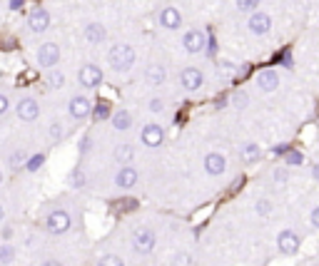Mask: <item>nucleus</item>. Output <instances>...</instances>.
Wrapping results in <instances>:
<instances>
[{"instance_id":"412c9836","label":"nucleus","mask_w":319,"mask_h":266,"mask_svg":"<svg viewBox=\"0 0 319 266\" xmlns=\"http://www.w3.org/2000/svg\"><path fill=\"white\" fill-rule=\"evenodd\" d=\"M240 157H242L244 164H254V162L262 157V150H260V144H254V142H244L242 150H240Z\"/></svg>"},{"instance_id":"f03ea898","label":"nucleus","mask_w":319,"mask_h":266,"mask_svg":"<svg viewBox=\"0 0 319 266\" xmlns=\"http://www.w3.org/2000/svg\"><path fill=\"white\" fill-rule=\"evenodd\" d=\"M102 70L95 65V62H85L82 67H80V72H77V82H80V87H85V90H95V87H100L102 85Z\"/></svg>"},{"instance_id":"f704fd0d","label":"nucleus","mask_w":319,"mask_h":266,"mask_svg":"<svg viewBox=\"0 0 319 266\" xmlns=\"http://www.w3.org/2000/svg\"><path fill=\"white\" fill-rule=\"evenodd\" d=\"M272 209H274V207H272V202H269V199H260V202H257V211H260L262 216L272 214Z\"/></svg>"},{"instance_id":"9d476101","label":"nucleus","mask_w":319,"mask_h":266,"mask_svg":"<svg viewBox=\"0 0 319 266\" xmlns=\"http://www.w3.org/2000/svg\"><path fill=\"white\" fill-rule=\"evenodd\" d=\"M300 244H302L300 236L292 229H284V231H280V236H277V249H280V254H284V256H294L300 251Z\"/></svg>"},{"instance_id":"9b49d317","label":"nucleus","mask_w":319,"mask_h":266,"mask_svg":"<svg viewBox=\"0 0 319 266\" xmlns=\"http://www.w3.org/2000/svg\"><path fill=\"white\" fill-rule=\"evenodd\" d=\"M28 28H30V33H38V35L45 33L50 28V13L42 5H35L30 10V15H28Z\"/></svg>"},{"instance_id":"aec40b11","label":"nucleus","mask_w":319,"mask_h":266,"mask_svg":"<svg viewBox=\"0 0 319 266\" xmlns=\"http://www.w3.org/2000/svg\"><path fill=\"white\" fill-rule=\"evenodd\" d=\"M110 125H113L117 132H127V130L132 127L130 110H117V112H113V117H110Z\"/></svg>"},{"instance_id":"79ce46f5","label":"nucleus","mask_w":319,"mask_h":266,"mask_svg":"<svg viewBox=\"0 0 319 266\" xmlns=\"http://www.w3.org/2000/svg\"><path fill=\"white\" fill-rule=\"evenodd\" d=\"M244 102H247V97L240 92V95H235V107H244Z\"/></svg>"},{"instance_id":"de8ad7c7","label":"nucleus","mask_w":319,"mask_h":266,"mask_svg":"<svg viewBox=\"0 0 319 266\" xmlns=\"http://www.w3.org/2000/svg\"><path fill=\"white\" fill-rule=\"evenodd\" d=\"M0 184H3V172H0Z\"/></svg>"},{"instance_id":"0eeeda50","label":"nucleus","mask_w":319,"mask_h":266,"mask_svg":"<svg viewBox=\"0 0 319 266\" xmlns=\"http://www.w3.org/2000/svg\"><path fill=\"white\" fill-rule=\"evenodd\" d=\"M38 65L42 70H53L60 62V45L57 42H42L38 47Z\"/></svg>"},{"instance_id":"ddd939ff","label":"nucleus","mask_w":319,"mask_h":266,"mask_svg":"<svg viewBox=\"0 0 319 266\" xmlns=\"http://www.w3.org/2000/svg\"><path fill=\"white\" fill-rule=\"evenodd\" d=\"M15 112L23 122H35L40 117V105L35 97H23L18 105H15Z\"/></svg>"},{"instance_id":"e433bc0d","label":"nucleus","mask_w":319,"mask_h":266,"mask_svg":"<svg viewBox=\"0 0 319 266\" xmlns=\"http://www.w3.org/2000/svg\"><path fill=\"white\" fill-rule=\"evenodd\" d=\"M8 110H10V100H8V97L0 92V114H5Z\"/></svg>"},{"instance_id":"a211bd4d","label":"nucleus","mask_w":319,"mask_h":266,"mask_svg":"<svg viewBox=\"0 0 319 266\" xmlns=\"http://www.w3.org/2000/svg\"><path fill=\"white\" fill-rule=\"evenodd\" d=\"M257 87L262 90V92H274L277 87H280V75H277V70H262L260 75H257Z\"/></svg>"},{"instance_id":"c03bdc74","label":"nucleus","mask_w":319,"mask_h":266,"mask_svg":"<svg viewBox=\"0 0 319 266\" xmlns=\"http://www.w3.org/2000/svg\"><path fill=\"white\" fill-rule=\"evenodd\" d=\"M42 266H62V264H60V261H45Z\"/></svg>"},{"instance_id":"a18cd8bd","label":"nucleus","mask_w":319,"mask_h":266,"mask_svg":"<svg viewBox=\"0 0 319 266\" xmlns=\"http://www.w3.org/2000/svg\"><path fill=\"white\" fill-rule=\"evenodd\" d=\"M314 177L319 179V164H314Z\"/></svg>"},{"instance_id":"473e14b6","label":"nucleus","mask_w":319,"mask_h":266,"mask_svg":"<svg viewBox=\"0 0 319 266\" xmlns=\"http://www.w3.org/2000/svg\"><path fill=\"white\" fill-rule=\"evenodd\" d=\"M147 110H150V112H162V110H165V100H162V97H150V102H147Z\"/></svg>"},{"instance_id":"58836bf2","label":"nucleus","mask_w":319,"mask_h":266,"mask_svg":"<svg viewBox=\"0 0 319 266\" xmlns=\"http://www.w3.org/2000/svg\"><path fill=\"white\" fill-rule=\"evenodd\" d=\"M280 62H282V65H284V67H292V55H289V53L284 50V53H282V55H280Z\"/></svg>"},{"instance_id":"dca6fc26","label":"nucleus","mask_w":319,"mask_h":266,"mask_svg":"<svg viewBox=\"0 0 319 266\" xmlns=\"http://www.w3.org/2000/svg\"><path fill=\"white\" fill-rule=\"evenodd\" d=\"M225 170H227L225 154L209 152V154L205 157V172L209 174V177H220V174H225Z\"/></svg>"},{"instance_id":"a878e982","label":"nucleus","mask_w":319,"mask_h":266,"mask_svg":"<svg viewBox=\"0 0 319 266\" xmlns=\"http://www.w3.org/2000/svg\"><path fill=\"white\" fill-rule=\"evenodd\" d=\"M85 182H88V179H85V172L80 170V167H75L73 174H70V184H73L75 189H82V187H85Z\"/></svg>"},{"instance_id":"5701e85b","label":"nucleus","mask_w":319,"mask_h":266,"mask_svg":"<svg viewBox=\"0 0 319 266\" xmlns=\"http://www.w3.org/2000/svg\"><path fill=\"white\" fill-rule=\"evenodd\" d=\"M45 85H48V87H53V90H60V87L65 85V75H62L60 70L53 67V70H48V75H45Z\"/></svg>"},{"instance_id":"37998d69","label":"nucleus","mask_w":319,"mask_h":266,"mask_svg":"<svg viewBox=\"0 0 319 266\" xmlns=\"http://www.w3.org/2000/svg\"><path fill=\"white\" fill-rule=\"evenodd\" d=\"M23 8V0H10V10H20Z\"/></svg>"},{"instance_id":"bb28decb","label":"nucleus","mask_w":319,"mask_h":266,"mask_svg":"<svg viewBox=\"0 0 319 266\" xmlns=\"http://www.w3.org/2000/svg\"><path fill=\"white\" fill-rule=\"evenodd\" d=\"M42 162H45V154H35V157H28V162H25V170L28 172H38L42 167Z\"/></svg>"},{"instance_id":"ea45409f","label":"nucleus","mask_w":319,"mask_h":266,"mask_svg":"<svg viewBox=\"0 0 319 266\" xmlns=\"http://www.w3.org/2000/svg\"><path fill=\"white\" fill-rule=\"evenodd\" d=\"M312 227L319 229V207H314V209H312Z\"/></svg>"},{"instance_id":"4be33fe9","label":"nucleus","mask_w":319,"mask_h":266,"mask_svg":"<svg viewBox=\"0 0 319 266\" xmlns=\"http://www.w3.org/2000/svg\"><path fill=\"white\" fill-rule=\"evenodd\" d=\"M113 157H115V162H117V164H130L132 157H135V147H132L130 142H122V144H117V147H115Z\"/></svg>"},{"instance_id":"f257e3e1","label":"nucleus","mask_w":319,"mask_h":266,"mask_svg":"<svg viewBox=\"0 0 319 266\" xmlns=\"http://www.w3.org/2000/svg\"><path fill=\"white\" fill-rule=\"evenodd\" d=\"M135 47L127 45V42H117L113 45L110 50H108V65L113 67L115 72H130L132 67H135Z\"/></svg>"},{"instance_id":"72a5a7b5","label":"nucleus","mask_w":319,"mask_h":266,"mask_svg":"<svg viewBox=\"0 0 319 266\" xmlns=\"http://www.w3.org/2000/svg\"><path fill=\"white\" fill-rule=\"evenodd\" d=\"M274 182H277V184H287V182H289V170H284V167L274 170Z\"/></svg>"},{"instance_id":"7ed1b4c3","label":"nucleus","mask_w":319,"mask_h":266,"mask_svg":"<svg viewBox=\"0 0 319 266\" xmlns=\"http://www.w3.org/2000/svg\"><path fill=\"white\" fill-rule=\"evenodd\" d=\"M157 244V239H155V231L147 227H137L132 231V249L137 251V254H150L152 249Z\"/></svg>"},{"instance_id":"c756f323","label":"nucleus","mask_w":319,"mask_h":266,"mask_svg":"<svg viewBox=\"0 0 319 266\" xmlns=\"http://www.w3.org/2000/svg\"><path fill=\"white\" fill-rule=\"evenodd\" d=\"M97 266H125V261L120 259V256H115V254H108V256H102Z\"/></svg>"},{"instance_id":"1a4fd4ad","label":"nucleus","mask_w":319,"mask_h":266,"mask_svg":"<svg viewBox=\"0 0 319 266\" xmlns=\"http://www.w3.org/2000/svg\"><path fill=\"white\" fill-rule=\"evenodd\" d=\"M70 227H73V219H70V214H68L65 209H55V211L48 214L45 229H48L50 234H65Z\"/></svg>"},{"instance_id":"2f4dec72","label":"nucleus","mask_w":319,"mask_h":266,"mask_svg":"<svg viewBox=\"0 0 319 266\" xmlns=\"http://www.w3.org/2000/svg\"><path fill=\"white\" fill-rule=\"evenodd\" d=\"M93 112L97 119H108V117H110V105H108V102H97Z\"/></svg>"},{"instance_id":"4468645a","label":"nucleus","mask_w":319,"mask_h":266,"mask_svg":"<svg viewBox=\"0 0 319 266\" xmlns=\"http://www.w3.org/2000/svg\"><path fill=\"white\" fill-rule=\"evenodd\" d=\"M247 28H249V33H252V35H267V33L272 30V18H269L267 13L254 10V13H249Z\"/></svg>"},{"instance_id":"2eb2a0df","label":"nucleus","mask_w":319,"mask_h":266,"mask_svg":"<svg viewBox=\"0 0 319 266\" xmlns=\"http://www.w3.org/2000/svg\"><path fill=\"white\" fill-rule=\"evenodd\" d=\"M165 80H167V70H165V65H160V62H150V65L145 67V82H147L150 87H162Z\"/></svg>"},{"instance_id":"49530a36","label":"nucleus","mask_w":319,"mask_h":266,"mask_svg":"<svg viewBox=\"0 0 319 266\" xmlns=\"http://www.w3.org/2000/svg\"><path fill=\"white\" fill-rule=\"evenodd\" d=\"M3 216H5V211H3V207H0V222H3Z\"/></svg>"},{"instance_id":"393cba45","label":"nucleus","mask_w":319,"mask_h":266,"mask_svg":"<svg viewBox=\"0 0 319 266\" xmlns=\"http://www.w3.org/2000/svg\"><path fill=\"white\" fill-rule=\"evenodd\" d=\"M235 5H237V10L240 13H254L257 8H260V0H235Z\"/></svg>"},{"instance_id":"6ab92c4d","label":"nucleus","mask_w":319,"mask_h":266,"mask_svg":"<svg viewBox=\"0 0 319 266\" xmlns=\"http://www.w3.org/2000/svg\"><path fill=\"white\" fill-rule=\"evenodd\" d=\"M85 40H88L90 45H102V42L108 40V30H105V25H100V22H90V25H85Z\"/></svg>"},{"instance_id":"20e7f679","label":"nucleus","mask_w":319,"mask_h":266,"mask_svg":"<svg viewBox=\"0 0 319 266\" xmlns=\"http://www.w3.org/2000/svg\"><path fill=\"white\" fill-rule=\"evenodd\" d=\"M93 110H95V105L90 102V97H85V95L70 97V102H68V114H70L73 119H77V122L88 119V117L93 114Z\"/></svg>"},{"instance_id":"7c9ffc66","label":"nucleus","mask_w":319,"mask_h":266,"mask_svg":"<svg viewBox=\"0 0 319 266\" xmlns=\"http://www.w3.org/2000/svg\"><path fill=\"white\" fill-rule=\"evenodd\" d=\"M8 162H10V167H20V164H25V162H28V157H25L23 150H15V152L8 157Z\"/></svg>"},{"instance_id":"cd10ccee","label":"nucleus","mask_w":319,"mask_h":266,"mask_svg":"<svg viewBox=\"0 0 319 266\" xmlns=\"http://www.w3.org/2000/svg\"><path fill=\"white\" fill-rule=\"evenodd\" d=\"M169 266H192V256L187 251H180V254H175V259H172Z\"/></svg>"},{"instance_id":"a19ab883","label":"nucleus","mask_w":319,"mask_h":266,"mask_svg":"<svg viewBox=\"0 0 319 266\" xmlns=\"http://www.w3.org/2000/svg\"><path fill=\"white\" fill-rule=\"evenodd\" d=\"M220 67H222V72H225V75H232V72H235V65H232V62H222Z\"/></svg>"},{"instance_id":"c9c22d12","label":"nucleus","mask_w":319,"mask_h":266,"mask_svg":"<svg viewBox=\"0 0 319 266\" xmlns=\"http://www.w3.org/2000/svg\"><path fill=\"white\" fill-rule=\"evenodd\" d=\"M90 147H93V137H90V134H85V137L80 139V154H85Z\"/></svg>"},{"instance_id":"39448f33","label":"nucleus","mask_w":319,"mask_h":266,"mask_svg":"<svg viewBox=\"0 0 319 266\" xmlns=\"http://www.w3.org/2000/svg\"><path fill=\"white\" fill-rule=\"evenodd\" d=\"M182 47L189 55H200V53H205L207 47V35L202 30H197V28H189L187 33L182 35Z\"/></svg>"},{"instance_id":"f3484780","label":"nucleus","mask_w":319,"mask_h":266,"mask_svg":"<svg viewBox=\"0 0 319 266\" xmlns=\"http://www.w3.org/2000/svg\"><path fill=\"white\" fill-rule=\"evenodd\" d=\"M115 184H117L120 189H132V187L137 184V170L130 167V164H122L120 172L115 174Z\"/></svg>"},{"instance_id":"4c0bfd02","label":"nucleus","mask_w":319,"mask_h":266,"mask_svg":"<svg viewBox=\"0 0 319 266\" xmlns=\"http://www.w3.org/2000/svg\"><path fill=\"white\" fill-rule=\"evenodd\" d=\"M10 259H13V249L3 247L0 249V261H10Z\"/></svg>"},{"instance_id":"f8f14e48","label":"nucleus","mask_w":319,"mask_h":266,"mask_svg":"<svg viewBox=\"0 0 319 266\" xmlns=\"http://www.w3.org/2000/svg\"><path fill=\"white\" fill-rule=\"evenodd\" d=\"M157 22H160L162 30H180L182 28V15H180V10L175 5H165L160 10V15H157Z\"/></svg>"},{"instance_id":"6e6552de","label":"nucleus","mask_w":319,"mask_h":266,"mask_svg":"<svg viewBox=\"0 0 319 266\" xmlns=\"http://www.w3.org/2000/svg\"><path fill=\"white\" fill-rule=\"evenodd\" d=\"M140 142H142L145 147H150V150H157V147H162V142H165V130H162L157 122H147V125L140 130Z\"/></svg>"},{"instance_id":"423d86ee","label":"nucleus","mask_w":319,"mask_h":266,"mask_svg":"<svg viewBox=\"0 0 319 266\" xmlns=\"http://www.w3.org/2000/svg\"><path fill=\"white\" fill-rule=\"evenodd\" d=\"M180 85H182V90L185 92H200L202 90V85H205V75H202V70L200 67H185L182 72H180Z\"/></svg>"},{"instance_id":"b1692460","label":"nucleus","mask_w":319,"mask_h":266,"mask_svg":"<svg viewBox=\"0 0 319 266\" xmlns=\"http://www.w3.org/2000/svg\"><path fill=\"white\" fill-rule=\"evenodd\" d=\"M48 137H50V142H60L62 137H65V127H62V122H50V127H48Z\"/></svg>"},{"instance_id":"c85d7f7f","label":"nucleus","mask_w":319,"mask_h":266,"mask_svg":"<svg viewBox=\"0 0 319 266\" xmlns=\"http://www.w3.org/2000/svg\"><path fill=\"white\" fill-rule=\"evenodd\" d=\"M284 162H287V164H292V167H297V164H302V162H304V157H302V152H297V150H287Z\"/></svg>"}]
</instances>
